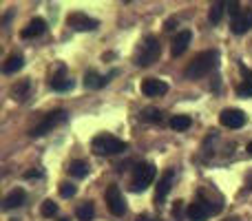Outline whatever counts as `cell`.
<instances>
[{
    "instance_id": "836d02e7",
    "label": "cell",
    "mask_w": 252,
    "mask_h": 221,
    "mask_svg": "<svg viewBox=\"0 0 252 221\" xmlns=\"http://www.w3.org/2000/svg\"><path fill=\"white\" fill-rule=\"evenodd\" d=\"M246 151H248V153H250V155H252V142L248 144V148H246Z\"/></svg>"
},
{
    "instance_id": "d590c367",
    "label": "cell",
    "mask_w": 252,
    "mask_h": 221,
    "mask_svg": "<svg viewBox=\"0 0 252 221\" xmlns=\"http://www.w3.org/2000/svg\"><path fill=\"white\" fill-rule=\"evenodd\" d=\"M235 221H237V219H235Z\"/></svg>"
},
{
    "instance_id": "9a60e30c",
    "label": "cell",
    "mask_w": 252,
    "mask_h": 221,
    "mask_svg": "<svg viewBox=\"0 0 252 221\" xmlns=\"http://www.w3.org/2000/svg\"><path fill=\"white\" fill-rule=\"evenodd\" d=\"M25 199H27V192L22 190V188H13V190L9 192L7 197H4L2 208L4 210H13V208H18V206L25 204Z\"/></svg>"
},
{
    "instance_id": "83f0119b",
    "label": "cell",
    "mask_w": 252,
    "mask_h": 221,
    "mask_svg": "<svg viewBox=\"0 0 252 221\" xmlns=\"http://www.w3.org/2000/svg\"><path fill=\"white\" fill-rule=\"evenodd\" d=\"M173 217H177V221L184 217V201H175V206H173Z\"/></svg>"
},
{
    "instance_id": "4dcf8cb0",
    "label": "cell",
    "mask_w": 252,
    "mask_h": 221,
    "mask_svg": "<svg viewBox=\"0 0 252 221\" xmlns=\"http://www.w3.org/2000/svg\"><path fill=\"white\" fill-rule=\"evenodd\" d=\"M175 22H177V18H170V20H166V27H164V29H166V31H173V29H175Z\"/></svg>"
},
{
    "instance_id": "ffe728a7",
    "label": "cell",
    "mask_w": 252,
    "mask_h": 221,
    "mask_svg": "<svg viewBox=\"0 0 252 221\" xmlns=\"http://www.w3.org/2000/svg\"><path fill=\"white\" fill-rule=\"evenodd\" d=\"M248 29H252V13H241L237 20H232V31L235 33H246Z\"/></svg>"
},
{
    "instance_id": "4316f807",
    "label": "cell",
    "mask_w": 252,
    "mask_h": 221,
    "mask_svg": "<svg viewBox=\"0 0 252 221\" xmlns=\"http://www.w3.org/2000/svg\"><path fill=\"white\" fill-rule=\"evenodd\" d=\"M78 192V188L73 186V184H69V182H64V184H60V195L64 197V199H71V197Z\"/></svg>"
},
{
    "instance_id": "44dd1931",
    "label": "cell",
    "mask_w": 252,
    "mask_h": 221,
    "mask_svg": "<svg viewBox=\"0 0 252 221\" xmlns=\"http://www.w3.org/2000/svg\"><path fill=\"white\" fill-rule=\"evenodd\" d=\"M75 215H78L80 221H91L93 215H95V206L91 204V201H84V204L78 206V210H75Z\"/></svg>"
},
{
    "instance_id": "52a82bcc",
    "label": "cell",
    "mask_w": 252,
    "mask_h": 221,
    "mask_svg": "<svg viewBox=\"0 0 252 221\" xmlns=\"http://www.w3.org/2000/svg\"><path fill=\"white\" fill-rule=\"evenodd\" d=\"M66 22H69V27L75 31H95L97 25H100L95 18H89L87 13H80V11L71 13V16L66 18Z\"/></svg>"
},
{
    "instance_id": "d6a6232c",
    "label": "cell",
    "mask_w": 252,
    "mask_h": 221,
    "mask_svg": "<svg viewBox=\"0 0 252 221\" xmlns=\"http://www.w3.org/2000/svg\"><path fill=\"white\" fill-rule=\"evenodd\" d=\"M248 186H250V188H252V173H250V175H248Z\"/></svg>"
},
{
    "instance_id": "ac0fdd59",
    "label": "cell",
    "mask_w": 252,
    "mask_h": 221,
    "mask_svg": "<svg viewBox=\"0 0 252 221\" xmlns=\"http://www.w3.org/2000/svg\"><path fill=\"white\" fill-rule=\"evenodd\" d=\"M66 170H69L71 177L84 179V177L89 175V164H87V161H82V159H73V161L69 164V168H66Z\"/></svg>"
},
{
    "instance_id": "cb8c5ba5",
    "label": "cell",
    "mask_w": 252,
    "mask_h": 221,
    "mask_svg": "<svg viewBox=\"0 0 252 221\" xmlns=\"http://www.w3.org/2000/svg\"><path fill=\"white\" fill-rule=\"evenodd\" d=\"M142 117L146 122H153V124H161V120H164V115H161L159 109H146L142 113Z\"/></svg>"
},
{
    "instance_id": "d4e9b609",
    "label": "cell",
    "mask_w": 252,
    "mask_h": 221,
    "mask_svg": "<svg viewBox=\"0 0 252 221\" xmlns=\"http://www.w3.org/2000/svg\"><path fill=\"white\" fill-rule=\"evenodd\" d=\"M237 95L239 97H252V80H244V84L237 87Z\"/></svg>"
},
{
    "instance_id": "d6986e66",
    "label": "cell",
    "mask_w": 252,
    "mask_h": 221,
    "mask_svg": "<svg viewBox=\"0 0 252 221\" xmlns=\"http://www.w3.org/2000/svg\"><path fill=\"white\" fill-rule=\"evenodd\" d=\"M29 89H31L29 80H22V82H18V84H13L11 87V97L16 102H25L27 95H29Z\"/></svg>"
},
{
    "instance_id": "30bf717a",
    "label": "cell",
    "mask_w": 252,
    "mask_h": 221,
    "mask_svg": "<svg viewBox=\"0 0 252 221\" xmlns=\"http://www.w3.org/2000/svg\"><path fill=\"white\" fill-rule=\"evenodd\" d=\"M166 91H168V84L157 78H146L142 82V93L148 97H159V95H164Z\"/></svg>"
},
{
    "instance_id": "603a6c76",
    "label": "cell",
    "mask_w": 252,
    "mask_h": 221,
    "mask_svg": "<svg viewBox=\"0 0 252 221\" xmlns=\"http://www.w3.org/2000/svg\"><path fill=\"white\" fill-rule=\"evenodd\" d=\"M223 9H226V4H223V2H213V4H210L208 20L213 22V25H217V22L221 20V16H223Z\"/></svg>"
},
{
    "instance_id": "f1b7e54d",
    "label": "cell",
    "mask_w": 252,
    "mask_h": 221,
    "mask_svg": "<svg viewBox=\"0 0 252 221\" xmlns=\"http://www.w3.org/2000/svg\"><path fill=\"white\" fill-rule=\"evenodd\" d=\"M228 11H230L232 20H237V18H239V16H241V9H239V2H230V4H228Z\"/></svg>"
},
{
    "instance_id": "277c9868",
    "label": "cell",
    "mask_w": 252,
    "mask_h": 221,
    "mask_svg": "<svg viewBox=\"0 0 252 221\" xmlns=\"http://www.w3.org/2000/svg\"><path fill=\"white\" fill-rule=\"evenodd\" d=\"M155 175H157L155 164H151V161L137 164V166H135V170H133V179H130V190H133V192L146 190V188L153 184Z\"/></svg>"
},
{
    "instance_id": "ba28073f",
    "label": "cell",
    "mask_w": 252,
    "mask_h": 221,
    "mask_svg": "<svg viewBox=\"0 0 252 221\" xmlns=\"http://www.w3.org/2000/svg\"><path fill=\"white\" fill-rule=\"evenodd\" d=\"M210 213H213V206L206 199H197L188 206L186 217H188V221H206L210 217Z\"/></svg>"
},
{
    "instance_id": "8fae6325",
    "label": "cell",
    "mask_w": 252,
    "mask_h": 221,
    "mask_svg": "<svg viewBox=\"0 0 252 221\" xmlns=\"http://www.w3.org/2000/svg\"><path fill=\"white\" fill-rule=\"evenodd\" d=\"M173 179H175V170H173V168L164 170V175L159 177V186H157V192H155L157 204H161V201L166 199V195L170 192V188H173Z\"/></svg>"
},
{
    "instance_id": "5bb4252c",
    "label": "cell",
    "mask_w": 252,
    "mask_h": 221,
    "mask_svg": "<svg viewBox=\"0 0 252 221\" xmlns=\"http://www.w3.org/2000/svg\"><path fill=\"white\" fill-rule=\"evenodd\" d=\"M44 29H47V22H44L42 18H33V20H31L29 25L20 31V35H22V38H27V40H29V38H38V35L44 33Z\"/></svg>"
},
{
    "instance_id": "4fadbf2b",
    "label": "cell",
    "mask_w": 252,
    "mask_h": 221,
    "mask_svg": "<svg viewBox=\"0 0 252 221\" xmlns=\"http://www.w3.org/2000/svg\"><path fill=\"white\" fill-rule=\"evenodd\" d=\"M49 87L53 89V91H69V89H73V80L66 75V69L64 66H60L58 69V73H53L51 82H49Z\"/></svg>"
},
{
    "instance_id": "e575fe53",
    "label": "cell",
    "mask_w": 252,
    "mask_h": 221,
    "mask_svg": "<svg viewBox=\"0 0 252 221\" xmlns=\"http://www.w3.org/2000/svg\"><path fill=\"white\" fill-rule=\"evenodd\" d=\"M60 221H69V219H60Z\"/></svg>"
},
{
    "instance_id": "2e32d148",
    "label": "cell",
    "mask_w": 252,
    "mask_h": 221,
    "mask_svg": "<svg viewBox=\"0 0 252 221\" xmlns=\"http://www.w3.org/2000/svg\"><path fill=\"white\" fill-rule=\"evenodd\" d=\"M115 71H111V75H97L95 71H89L87 75H84V84H87V89H102L106 82H109V78H113Z\"/></svg>"
},
{
    "instance_id": "8992f818",
    "label": "cell",
    "mask_w": 252,
    "mask_h": 221,
    "mask_svg": "<svg viewBox=\"0 0 252 221\" xmlns=\"http://www.w3.org/2000/svg\"><path fill=\"white\" fill-rule=\"evenodd\" d=\"M104 199H106V206H109V210L115 215V217H122L126 213V204H124V197H122V190H120V186H109L104 192Z\"/></svg>"
},
{
    "instance_id": "7c38bea8",
    "label": "cell",
    "mask_w": 252,
    "mask_h": 221,
    "mask_svg": "<svg viewBox=\"0 0 252 221\" xmlns=\"http://www.w3.org/2000/svg\"><path fill=\"white\" fill-rule=\"evenodd\" d=\"M190 40H192V33H190V31H188V29L179 31V33L173 38V42H170V53H173L175 58H177V56H182V53L188 49V44H190Z\"/></svg>"
},
{
    "instance_id": "7a4b0ae2",
    "label": "cell",
    "mask_w": 252,
    "mask_h": 221,
    "mask_svg": "<svg viewBox=\"0 0 252 221\" xmlns=\"http://www.w3.org/2000/svg\"><path fill=\"white\" fill-rule=\"evenodd\" d=\"M161 56V44L155 35H148L146 40L142 42V47L137 49L135 53V64L137 66H151L153 62H157Z\"/></svg>"
},
{
    "instance_id": "1f68e13d",
    "label": "cell",
    "mask_w": 252,
    "mask_h": 221,
    "mask_svg": "<svg viewBox=\"0 0 252 221\" xmlns=\"http://www.w3.org/2000/svg\"><path fill=\"white\" fill-rule=\"evenodd\" d=\"M137 221H151V219H148L146 215H139V217H137Z\"/></svg>"
},
{
    "instance_id": "f546056e",
    "label": "cell",
    "mask_w": 252,
    "mask_h": 221,
    "mask_svg": "<svg viewBox=\"0 0 252 221\" xmlns=\"http://www.w3.org/2000/svg\"><path fill=\"white\" fill-rule=\"evenodd\" d=\"M40 175H42V170L35 168V170H29V173H25V177L27 179H33V177H40Z\"/></svg>"
},
{
    "instance_id": "6da1fadb",
    "label": "cell",
    "mask_w": 252,
    "mask_h": 221,
    "mask_svg": "<svg viewBox=\"0 0 252 221\" xmlns=\"http://www.w3.org/2000/svg\"><path fill=\"white\" fill-rule=\"evenodd\" d=\"M217 60H219V53L217 51H201L199 56H195V60L186 66V78L188 80H199L204 75H208L210 71L217 66Z\"/></svg>"
},
{
    "instance_id": "9c48e42d",
    "label": "cell",
    "mask_w": 252,
    "mask_h": 221,
    "mask_svg": "<svg viewBox=\"0 0 252 221\" xmlns=\"http://www.w3.org/2000/svg\"><path fill=\"white\" fill-rule=\"evenodd\" d=\"M219 122H221L226 128H241L246 124V115L244 111L239 109H223L221 115H219Z\"/></svg>"
},
{
    "instance_id": "7402d4cb",
    "label": "cell",
    "mask_w": 252,
    "mask_h": 221,
    "mask_svg": "<svg viewBox=\"0 0 252 221\" xmlns=\"http://www.w3.org/2000/svg\"><path fill=\"white\" fill-rule=\"evenodd\" d=\"M192 126V120L188 115H175L170 120V128L173 130H188Z\"/></svg>"
},
{
    "instance_id": "5b68a950",
    "label": "cell",
    "mask_w": 252,
    "mask_h": 221,
    "mask_svg": "<svg viewBox=\"0 0 252 221\" xmlns=\"http://www.w3.org/2000/svg\"><path fill=\"white\" fill-rule=\"evenodd\" d=\"M66 122V111H53V113H49L47 117H44L42 122H40L38 126H33V128H31V137H42V135H47L49 130L51 128H56L58 124H64Z\"/></svg>"
},
{
    "instance_id": "e0dca14e",
    "label": "cell",
    "mask_w": 252,
    "mask_h": 221,
    "mask_svg": "<svg viewBox=\"0 0 252 221\" xmlns=\"http://www.w3.org/2000/svg\"><path fill=\"white\" fill-rule=\"evenodd\" d=\"M22 66H25V58H22V53H11V56L7 58V62L2 64V71L4 73H16V71H20Z\"/></svg>"
},
{
    "instance_id": "3957f363",
    "label": "cell",
    "mask_w": 252,
    "mask_h": 221,
    "mask_svg": "<svg viewBox=\"0 0 252 221\" xmlns=\"http://www.w3.org/2000/svg\"><path fill=\"white\" fill-rule=\"evenodd\" d=\"M91 146H93V151H95L97 155H106V157L128 151V144H126L124 139L113 137V135H97V137H93Z\"/></svg>"
},
{
    "instance_id": "484cf974",
    "label": "cell",
    "mask_w": 252,
    "mask_h": 221,
    "mask_svg": "<svg viewBox=\"0 0 252 221\" xmlns=\"http://www.w3.org/2000/svg\"><path fill=\"white\" fill-rule=\"evenodd\" d=\"M40 210H42L44 217H53V215H58V204H56V201H51V199H47Z\"/></svg>"
}]
</instances>
